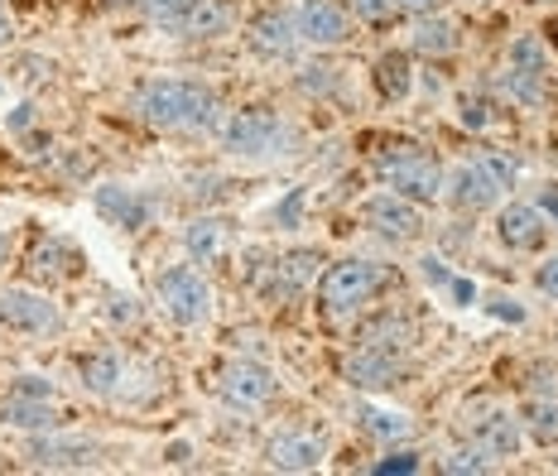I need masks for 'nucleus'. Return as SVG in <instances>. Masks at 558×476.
<instances>
[{
	"mask_svg": "<svg viewBox=\"0 0 558 476\" xmlns=\"http://www.w3.org/2000/svg\"><path fill=\"white\" fill-rule=\"evenodd\" d=\"M140 115L159 131H213L217 91L193 77H155L140 87Z\"/></svg>",
	"mask_w": 558,
	"mask_h": 476,
	"instance_id": "nucleus-1",
	"label": "nucleus"
},
{
	"mask_svg": "<svg viewBox=\"0 0 558 476\" xmlns=\"http://www.w3.org/2000/svg\"><path fill=\"white\" fill-rule=\"evenodd\" d=\"M395 270L376 260H337L318 274V308L342 318V313H362L371 298H380L390 289Z\"/></svg>",
	"mask_w": 558,
	"mask_h": 476,
	"instance_id": "nucleus-2",
	"label": "nucleus"
},
{
	"mask_svg": "<svg viewBox=\"0 0 558 476\" xmlns=\"http://www.w3.org/2000/svg\"><path fill=\"white\" fill-rule=\"evenodd\" d=\"M376 173H380V183H386L390 193L414 197L418 207L434 203V197L444 193V169H438V159L428 155V149H418L414 141H395V145L380 149Z\"/></svg>",
	"mask_w": 558,
	"mask_h": 476,
	"instance_id": "nucleus-3",
	"label": "nucleus"
},
{
	"mask_svg": "<svg viewBox=\"0 0 558 476\" xmlns=\"http://www.w3.org/2000/svg\"><path fill=\"white\" fill-rule=\"evenodd\" d=\"M222 145L231 155H246V159H260V155H279L284 145H294V131L279 121L275 111L265 107H246V111H231L222 125H217Z\"/></svg>",
	"mask_w": 558,
	"mask_h": 476,
	"instance_id": "nucleus-4",
	"label": "nucleus"
},
{
	"mask_svg": "<svg viewBox=\"0 0 558 476\" xmlns=\"http://www.w3.org/2000/svg\"><path fill=\"white\" fill-rule=\"evenodd\" d=\"M155 294L169 318L183 322V328H197V322L213 318V284H207L193 265H169V270H159Z\"/></svg>",
	"mask_w": 558,
	"mask_h": 476,
	"instance_id": "nucleus-5",
	"label": "nucleus"
},
{
	"mask_svg": "<svg viewBox=\"0 0 558 476\" xmlns=\"http://www.w3.org/2000/svg\"><path fill=\"white\" fill-rule=\"evenodd\" d=\"M544 77H549V53H544L539 34L510 44V63H506V91L520 107H539L544 101Z\"/></svg>",
	"mask_w": 558,
	"mask_h": 476,
	"instance_id": "nucleus-6",
	"label": "nucleus"
},
{
	"mask_svg": "<svg viewBox=\"0 0 558 476\" xmlns=\"http://www.w3.org/2000/svg\"><path fill=\"white\" fill-rule=\"evenodd\" d=\"M362 222L386 241H414L418 231H424V207H418L414 197L386 188V193H376L362 203Z\"/></svg>",
	"mask_w": 558,
	"mask_h": 476,
	"instance_id": "nucleus-7",
	"label": "nucleus"
},
{
	"mask_svg": "<svg viewBox=\"0 0 558 476\" xmlns=\"http://www.w3.org/2000/svg\"><path fill=\"white\" fill-rule=\"evenodd\" d=\"M217 390H222V400L231 410H265V404L275 400L279 380H275V370L260 362H227L222 376H217Z\"/></svg>",
	"mask_w": 558,
	"mask_h": 476,
	"instance_id": "nucleus-8",
	"label": "nucleus"
},
{
	"mask_svg": "<svg viewBox=\"0 0 558 476\" xmlns=\"http://www.w3.org/2000/svg\"><path fill=\"white\" fill-rule=\"evenodd\" d=\"M0 328L10 332H34V337H49L63 328V313L49 294H29V289H5L0 294Z\"/></svg>",
	"mask_w": 558,
	"mask_h": 476,
	"instance_id": "nucleus-9",
	"label": "nucleus"
},
{
	"mask_svg": "<svg viewBox=\"0 0 558 476\" xmlns=\"http://www.w3.org/2000/svg\"><path fill=\"white\" fill-rule=\"evenodd\" d=\"M294 29L313 49H337V44L352 39V15H347L337 0H299Z\"/></svg>",
	"mask_w": 558,
	"mask_h": 476,
	"instance_id": "nucleus-10",
	"label": "nucleus"
},
{
	"mask_svg": "<svg viewBox=\"0 0 558 476\" xmlns=\"http://www.w3.org/2000/svg\"><path fill=\"white\" fill-rule=\"evenodd\" d=\"M92 207H97L101 222H111L121 231H145L149 217H155V203H149L145 193L125 188V183H101V188L92 193Z\"/></svg>",
	"mask_w": 558,
	"mask_h": 476,
	"instance_id": "nucleus-11",
	"label": "nucleus"
},
{
	"mask_svg": "<svg viewBox=\"0 0 558 476\" xmlns=\"http://www.w3.org/2000/svg\"><path fill=\"white\" fill-rule=\"evenodd\" d=\"M404 356L410 352H386V346H352L347 356V380L356 390H390L404 376Z\"/></svg>",
	"mask_w": 558,
	"mask_h": 476,
	"instance_id": "nucleus-12",
	"label": "nucleus"
},
{
	"mask_svg": "<svg viewBox=\"0 0 558 476\" xmlns=\"http://www.w3.org/2000/svg\"><path fill=\"white\" fill-rule=\"evenodd\" d=\"M472 424V414H468ZM472 443L486 452V457H515L520 452V414L501 410V404H482L472 424Z\"/></svg>",
	"mask_w": 558,
	"mask_h": 476,
	"instance_id": "nucleus-13",
	"label": "nucleus"
},
{
	"mask_svg": "<svg viewBox=\"0 0 558 476\" xmlns=\"http://www.w3.org/2000/svg\"><path fill=\"white\" fill-rule=\"evenodd\" d=\"M318 251H294V255H279V260L265 270L260 280V294L270 298V304H279V298H294L304 284L318 280Z\"/></svg>",
	"mask_w": 558,
	"mask_h": 476,
	"instance_id": "nucleus-14",
	"label": "nucleus"
},
{
	"mask_svg": "<svg viewBox=\"0 0 558 476\" xmlns=\"http://www.w3.org/2000/svg\"><path fill=\"white\" fill-rule=\"evenodd\" d=\"M265 457H270V467H279V472H313L328 457V443H323L318 434H275Z\"/></svg>",
	"mask_w": 558,
	"mask_h": 476,
	"instance_id": "nucleus-15",
	"label": "nucleus"
},
{
	"mask_svg": "<svg viewBox=\"0 0 558 476\" xmlns=\"http://www.w3.org/2000/svg\"><path fill=\"white\" fill-rule=\"evenodd\" d=\"M496 236H501L510 251H539L544 241H549V222H544L539 207L510 203L506 212L496 217Z\"/></svg>",
	"mask_w": 558,
	"mask_h": 476,
	"instance_id": "nucleus-16",
	"label": "nucleus"
},
{
	"mask_svg": "<svg viewBox=\"0 0 558 476\" xmlns=\"http://www.w3.org/2000/svg\"><path fill=\"white\" fill-rule=\"evenodd\" d=\"M444 188H448V203L458 207V212H482V207H492L496 197H501V188L486 179L482 164H458L448 173Z\"/></svg>",
	"mask_w": 558,
	"mask_h": 476,
	"instance_id": "nucleus-17",
	"label": "nucleus"
},
{
	"mask_svg": "<svg viewBox=\"0 0 558 476\" xmlns=\"http://www.w3.org/2000/svg\"><path fill=\"white\" fill-rule=\"evenodd\" d=\"M356 346H386V352H410L414 346V318L400 308H386L356 328Z\"/></svg>",
	"mask_w": 558,
	"mask_h": 476,
	"instance_id": "nucleus-18",
	"label": "nucleus"
},
{
	"mask_svg": "<svg viewBox=\"0 0 558 476\" xmlns=\"http://www.w3.org/2000/svg\"><path fill=\"white\" fill-rule=\"evenodd\" d=\"M97 457L101 448L87 443V438H34L29 443L34 467H92Z\"/></svg>",
	"mask_w": 558,
	"mask_h": 476,
	"instance_id": "nucleus-19",
	"label": "nucleus"
},
{
	"mask_svg": "<svg viewBox=\"0 0 558 476\" xmlns=\"http://www.w3.org/2000/svg\"><path fill=\"white\" fill-rule=\"evenodd\" d=\"M294 44H299V29H294V15H284V10H265L251 25V49L265 58H284Z\"/></svg>",
	"mask_w": 558,
	"mask_h": 476,
	"instance_id": "nucleus-20",
	"label": "nucleus"
},
{
	"mask_svg": "<svg viewBox=\"0 0 558 476\" xmlns=\"http://www.w3.org/2000/svg\"><path fill=\"white\" fill-rule=\"evenodd\" d=\"M227 222L222 217H197V222H189V231H183V246H189L193 265H217L227 255Z\"/></svg>",
	"mask_w": 558,
	"mask_h": 476,
	"instance_id": "nucleus-21",
	"label": "nucleus"
},
{
	"mask_svg": "<svg viewBox=\"0 0 558 476\" xmlns=\"http://www.w3.org/2000/svg\"><path fill=\"white\" fill-rule=\"evenodd\" d=\"M410 44H414L418 53H428V58H448L452 49H458V25L444 20V15H418Z\"/></svg>",
	"mask_w": 558,
	"mask_h": 476,
	"instance_id": "nucleus-22",
	"label": "nucleus"
},
{
	"mask_svg": "<svg viewBox=\"0 0 558 476\" xmlns=\"http://www.w3.org/2000/svg\"><path fill=\"white\" fill-rule=\"evenodd\" d=\"M0 419L15 424V428H53L58 410H53V400H39V394H10Z\"/></svg>",
	"mask_w": 558,
	"mask_h": 476,
	"instance_id": "nucleus-23",
	"label": "nucleus"
},
{
	"mask_svg": "<svg viewBox=\"0 0 558 476\" xmlns=\"http://www.w3.org/2000/svg\"><path fill=\"white\" fill-rule=\"evenodd\" d=\"M520 424L530 428V438L539 448L558 443V400H554V394H530L525 410H520Z\"/></svg>",
	"mask_w": 558,
	"mask_h": 476,
	"instance_id": "nucleus-24",
	"label": "nucleus"
},
{
	"mask_svg": "<svg viewBox=\"0 0 558 476\" xmlns=\"http://www.w3.org/2000/svg\"><path fill=\"white\" fill-rule=\"evenodd\" d=\"M77 370H83V386L92 394H116V386L125 380V362L116 352H92L77 362Z\"/></svg>",
	"mask_w": 558,
	"mask_h": 476,
	"instance_id": "nucleus-25",
	"label": "nucleus"
},
{
	"mask_svg": "<svg viewBox=\"0 0 558 476\" xmlns=\"http://www.w3.org/2000/svg\"><path fill=\"white\" fill-rule=\"evenodd\" d=\"M410 87H414V68H410V58L404 53H380L376 58V91L386 101H404L410 97Z\"/></svg>",
	"mask_w": 558,
	"mask_h": 476,
	"instance_id": "nucleus-26",
	"label": "nucleus"
},
{
	"mask_svg": "<svg viewBox=\"0 0 558 476\" xmlns=\"http://www.w3.org/2000/svg\"><path fill=\"white\" fill-rule=\"evenodd\" d=\"M356 419L371 438H380V443H400L404 434H410V424H404V414H390V410H376V404H362L356 410Z\"/></svg>",
	"mask_w": 558,
	"mask_h": 476,
	"instance_id": "nucleus-27",
	"label": "nucleus"
},
{
	"mask_svg": "<svg viewBox=\"0 0 558 476\" xmlns=\"http://www.w3.org/2000/svg\"><path fill=\"white\" fill-rule=\"evenodd\" d=\"M197 5H203V0H145L149 20L169 34H189V20H193Z\"/></svg>",
	"mask_w": 558,
	"mask_h": 476,
	"instance_id": "nucleus-28",
	"label": "nucleus"
},
{
	"mask_svg": "<svg viewBox=\"0 0 558 476\" xmlns=\"http://www.w3.org/2000/svg\"><path fill=\"white\" fill-rule=\"evenodd\" d=\"M73 265H77V255H73V246H63V241H49V246H39L29 255V270L34 274H49V280L73 274Z\"/></svg>",
	"mask_w": 558,
	"mask_h": 476,
	"instance_id": "nucleus-29",
	"label": "nucleus"
},
{
	"mask_svg": "<svg viewBox=\"0 0 558 476\" xmlns=\"http://www.w3.org/2000/svg\"><path fill=\"white\" fill-rule=\"evenodd\" d=\"M476 164H482V173H486V179H492V183H496V188H501V193H510V188H515V179H520V164H515V159L506 155V149H482V159H476Z\"/></svg>",
	"mask_w": 558,
	"mask_h": 476,
	"instance_id": "nucleus-30",
	"label": "nucleus"
},
{
	"mask_svg": "<svg viewBox=\"0 0 558 476\" xmlns=\"http://www.w3.org/2000/svg\"><path fill=\"white\" fill-rule=\"evenodd\" d=\"M227 25H231L227 0H203V5L193 10V20H189V34H222Z\"/></svg>",
	"mask_w": 558,
	"mask_h": 476,
	"instance_id": "nucleus-31",
	"label": "nucleus"
},
{
	"mask_svg": "<svg viewBox=\"0 0 558 476\" xmlns=\"http://www.w3.org/2000/svg\"><path fill=\"white\" fill-rule=\"evenodd\" d=\"M352 15L366 20V25H386V20L400 15V5L395 0H352Z\"/></svg>",
	"mask_w": 558,
	"mask_h": 476,
	"instance_id": "nucleus-32",
	"label": "nucleus"
},
{
	"mask_svg": "<svg viewBox=\"0 0 558 476\" xmlns=\"http://www.w3.org/2000/svg\"><path fill=\"white\" fill-rule=\"evenodd\" d=\"M486 467H492V457H486L476 443L462 448V452H452V457L444 462V472H486Z\"/></svg>",
	"mask_w": 558,
	"mask_h": 476,
	"instance_id": "nucleus-33",
	"label": "nucleus"
},
{
	"mask_svg": "<svg viewBox=\"0 0 558 476\" xmlns=\"http://www.w3.org/2000/svg\"><path fill=\"white\" fill-rule=\"evenodd\" d=\"M534 284H539V294L558 298V255H549V260L539 265V274H534Z\"/></svg>",
	"mask_w": 558,
	"mask_h": 476,
	"instance_id": "nucleus-34",
	"label": "nucleus"
},
{
	"mask_svg": "<svg viewBox=\"0 0 558 476\" xmlns=\"http://www.w3.org/2000/svg\"><path fill=\"white\" fill-rule=\"evenodd\" d=\"M376 472L380 476H390V472H418V457H414V452H390L386 462H376Z\"/></svg>",
	"mask_w": 558,
	"mask_h": 476,
	"instance_id": "nucleus-35",
	"label": "nucleus"
},
{
	"mask_svg": "<svg viewBox=\"0 0 558 476\" xmlns=\"http://www.w3.org/2000/svg\"><path fill=\"white\" fill-rule=\"evenodd\" d=\"M299 207H304V188H294V193L284 197V207H275L279 227H299Z\"/></svg>",
	"mask_w": 558,
	"mask_h": 476,
	"instance_id": "nucleus-36",
	"label": "nucleus"
},
{
	"mask_svg": "<svg viewBox=\"0 0 558 476\" xmlns=\"http://www.w3.org/2000/svg\"><path fill=\"white\" fill-rule=\"evenodd\" d=\"M486 111H492V107H486L482 97H462V121H468V125H476V131H482V125L492 121V115H486Z\"/></svg>",
	"mask_w": 558,
	"mask_h": 476,
	"instance_id": "nucleus-37",
	"label": "nucleus"
},
{
	"mask_svg": "<svg viewBox=\"0 0 558 476\" xmlns=\"http://www.w3.org/2000/svg\"><path fill=\"white\" fill-rule=\"evenodd\" d=\"M424 265V280L428 284H438V289H452V274L444 270V260H434V255H428V260H418Z\"/></svg>",
	"mask_w": 558,
	"mask_h": 476,
	"instance_id": "nucleus-38",
	"label": "nucleus"
},
{
	"mask_svg": "<svg viewBox=\"0 0 558 476\" xmlns=\"http://www.w3.org/2000/svg\"><path fill=\"white\" fill-rule=\"evenodd\" d=\"M539 212H549L558 222V183H544V188H539Z\"/></svg>",
	"mask_w": 558,
	"mask_h": 476,
	"instance_id": "nucleus-39",
	"label": "nucleus"
},
{
	"mask_svg": "<svg viewBox=\"0 0 558 476\" xmlns=\"http://www.w3.org/2000/svg\"><path fill=\"white\" fill-rule=\"evenodd\" d=\"M395 5H400L404 15H434L438 0H395Z\"/></svg>",
	"mask_w": 558,
	"mask_h": 476,
	"instance_id": "nucleus-40",
	"label": "nucleus"
},
{
	"mask_svg": "<svg viewBox=\"0 0 558 476\" xmlns=\"http://www.w3.org/2000/svg\"><path fill=\"white\" fill-rule=\"evenodd\" d=\"M492 313H496V318H510V322H520V318H525V308H515V304H510V298H501V304H496Z\"/></svg>",
	"mask_w": 558,
	"mask_h": 476,
	"instance_id": "nucleus-41",
	"label": "nucleus"
},
{
	"mask_svg": "<svg viewBox=\"0 0 558 476\" xmlns=\"http://www.w3.org/2000/svg\"><path fill=\"white\" fill-rule=\"evenodd\" d=\"M169 462H189V443H173L169 448Z\"/></svg>",
	"mask_w": 558,
	"mask_h": 476,
	"instance_id": "nucleus-42",
	"label": "nucleus"
},
{
	"mask_svg": "<svg viewBox=\"0 0 558 476\" xmlns=\"http://www.w3.org/2000/svg\"><path fill=\"white\" fill-rule=\"evenodd\" d=\"M10 44V25H5V15H0V49Z\"/></svg>",
	"mask_w": 558,
	"mask_h": 476,
	"instance_id": "nucleus-43",
	"label": "nucleus"
},
{
	"mask_svg": "<svg viewBox=\"0 0 558 476\" xmlns=\"http://www.w3.org/2000/svg\"><path fill=\"white\" fill-rule=\"evenodd\" d=\"M0 265H5V231H0Z\"/></svg>",
	"mask_w": 558,
	"mask_h": 476,
	"instance_id": "nucleus-44",
	"label": "nucleus"
},
{
	"mask_svg": "<svg viewBox=\"0 0 558 476\" xmlns=\"http://www.w3.org/2000/svg\"><path fill=\"white\" fill-rule=\"evenodd\" d=\"M111 5H135V0H111Z\"/></svg>",
	"mask_w": 558,
	"mask_h": 476,
	"instance_id": "nucleus-45",
	"label": "nucleus"
}]
</instances>
